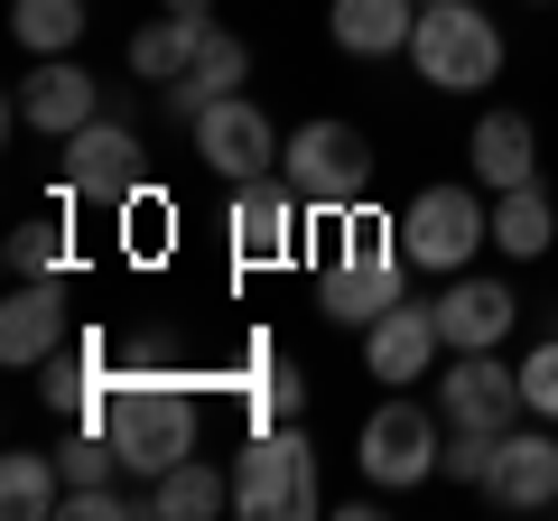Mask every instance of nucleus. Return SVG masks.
<instances>
[{"mask_svg":"<svg viewBox=\"0 0 558 521\" xmlns=\"http://www.w3.org/2000/svg\"><path fill=\"white\" fill-rule=\"evenodd\" d=\"M94 428H112L121 475H131V484H159L168 465L196 457V391H186L178 373H112V381H102Z\"/></svg>","mask_w":558,"mask_h":521,"instance_id":"f257e3e1","label":"nucleus"},{"mask_svg":"<svg viewBox=\"0 0 558 521\" xmlns=\"http://www.w3.org/2000/svg\"><path fill=\"white\" fill-rule=\"evenodd\" d=\"M400 270H410L400 215H373V205L336 215V242H326V270H317V317L373 326L381 307H400Z\"/></svg>","mask_w":558,"mask_h":521,"instance_id":"f03ea898","label":"nucleus"},{"mask_svg":"<svg viewBox=\"0 0 558 521\" xmlns=\"http://www.w3.org/2000/svg\"><path fill=\"white\" fill-rule=\"evenodd\" d=\"M279 178L299 186V205L317 223H336V215H354L363 186H373V149H363L354 121H299L289 149H279Z\"/></svg>","mask_w":558,"mask_h":521,"instance_id":"7ed1b4c3","label":"nucleus"},{"mask_svg":"<svg viewBox=\"0 0 558 521\" xmlns=\"http://www.w3.org/2000/svg\"><path fill=\"white\" fill-rule=\"evenodd\" d=\"M410 65L428 94H484L502 75V28L465 0H428L418 10V38H410Z\"/></svg>","mask_w":558,"mask_h":521,"instance_id":"20e7f679","label":"nucleus"},{"mask_svg":"<svg viewBox=\"0 0 558 521\" xmlns=\"http://www.w3.org/2000/svg\"><path fill=\"white\" fill-rule=\"evenodd\" d=\"M484 242H494V205H484L475 186H418V196L400 205V252H410V270H428V280H457Z\"/></svg>","mask_w":558,"mask_h":521,"instance_id":"39448f33","label":"nucleus"},{"mask_svg":"<svg viewBox=\"0 0 558 521\" xmlns=\"http://www.w3.org/2000/svg\"><path fill=\"white\" fill-rule=\"evenodd\" d=\"M233 512H252V521L317 512V447H307L299 420L252 428V447H242V465H233Z\"/></svg>","mask_w":558,"mask_h":521,"instance_id":"423d86ee","label":"nucleus"},{"mask_svg":"<svg viewBox=\"0 0 558 521\" xmlns=\"http://www.w3.org/2000/svg\"><path fill=\"white\" fill-rule=\"evenodd\" d=\"M447 457V420L428 401H410V391H391V401L363 420V475L381 484V494H410V484H428Z\"/></svg>","mask_w":558,"mask_h":521,"instance_id":"0eeeda50","label":"nucleus"},{"mask_svg":"<svg viewBox=\"0 0 558 521\" xmlns=\"http://www.w3.org/2000/svg\"><path fill=\"white\" fill-rule=\"evenodd\" d=\"M57 186L75 205H131L140 196V141H131V121H84L75 141H57Z\"/></svg>","mask_w":558,"mask_h":521,"instance_id":"6e6552de","label":"nucleus"},{"mask_svg":"<svg viewBox=\"0 0 558 521\" xmlns=\"http://www.w3.org/2000/svg\"><path fill=\"white\" fill-rule=\"evenodd\" d=\"M186 141H196V159L215 168V178H270L279 168V131H270V112H260V102H242V94H223V102H205L196 121H186Z\"/></svg>","mask_w":558,"mask_h":521,"instance_id":"1a4fd4ad","label":"nucleus"},{"mask_svg":"<svg viewBox=\"0 0 558 521\" xmlns=\"http://www.w3.org/2000/svg\"><path fill=\"white\" fill-rule=\"evenodd\" d=\"M299 233H307V205H299V186L279 178V168L233 186V260H242V270H279V260H299Z\"/></svg>","mask_w":558,"mask_h":521,"instance_id":"9d476101","label":"nucleus"},{"mask_svg":"<svg viewBox=\"0 0 558 521\" xmlns=\"http://www.w3.org/2000/svg\"><path fill=\"white\" fill-rule=\"evenodd\" d=\"M521 410H531V401H521V363L502 373V344H475V354H457L438 373V420L447 428H494V438H502Z\"/></svg>","mask_w":558,"mask_h":521,"instance_id":"9b49d317","label":"nucleus"},{"mask_svg":"<svg viewBox=\"0 0 558 521\" xmlns=\"http://www.w3.org/2000/svg\"><path fill=\"white\" fill-rule=\"evenodd\" d=\"M10 121H28V131H47V141H75L84 121H102V84L84 75L75 57H38L20 84V102H10Z\"/></svg>","mask_w":558,"mask_h":521,"instance_id":"f8f14e48","label":"nucleus"},{"mask_svg":"<svg viewBox=\"0 0 558 521\" xmlns=\"http://www.w3.org/2000/svg\"><path fill=\"white\" fill-rule=\"evenodd\" d=\"M447 354L438 336V307H381L373 326H363V373L391 381V391H410V381H428V363Z\"/></svg>","mask_w":558,"mask_h":521,"instance_id":"ddd939ff","label":"nucleus"},{"mask_svg":"<svg viewBox=\"0 0 558 521\" xmlns=\"http://www.w3.org/2000/svg\"><path fill=\"white\" fill-rule=\"evenodd\" d=\"M438 336H447V354H475V344H502L512 336V317H521V299L502 280H475V270H457V280L438 289Z\"/></svg>","mask_w":558,"mask_h":521,"instance_id":"4468645a","label":"nucleus"},{"mask_svg":"<svg viewBox=\"0 0 558 521\" xmlns=\"http://www.w3.org/2000/svg\"><path fill=\"white\" fill-rule=\"evenodd\" d=\"M65 336H75V326H65V280H20L10 289V307H0V363L38 373Z\"/></svg>","mask_w":558,"mask_h":521,"instance_id":"2eb2a0df","label":"nucleus"},{"mask_svg":"<svg viewBox=\"0 0 558 521\" xmlns=\"http://www.w3.org/2000/svg\"><path fill=\"white\" fill-rule=\"evenodd\" d=\"M484 494L512 502V512H549L558 502V438H539V428H512L494 457V475H484Z\"/></svg>","mask_w":558,"mask_h":521,"instance_id":"dca6fc26","label":"nucleus"},{"mask_svg":"<svg viewBox=\"0 0 558 521\" xmlns=\"http://www.w3.org/2000/svg\"><path fill=\"white\" fill-rule=\"evenodd\" d=\"M326 28H336L344 57H410L418 0H336V10H326Z\"/></svg>","mask_w":558,"mask_h":521,"instance_id":"f3484780","label":"nucleus"},{"mask_svg":"<svg viewBox=\"0 0 558 521\" xmlns=\"http://www.w3.org/2000/svg\"><path fill=\"white\" fill-rule=\"evenodd\" d=\"M465 159H475V178L494 186V196H502V186H531L539 178V131L521 112H484L475 141H465Z\"/></svg>","mask_w":558,"mask_h":521,"instance_id":"a211bd4d","label":"nucleus"},{"mask_svg":"<svg viewBox=\"0 0 558 521\" xmlns=\"http://www.w3.org/2000/svg\"><path fill=\"white\" fill-rule=\"evenodd\" d=\"M242 75H252V47H242V38H223V28H205V47H196V65H186V75L168 84V112H178V121H196L205 102H223V94H242Z\"/></svg>","mask_w":558,"mask_h":521,"instance_id":"6ab92c4d","label":"nucleus"},{"mask_svg":"<svg viewBox=\"0 0 558 521\" xmlns=\"http://www.w3.org/2000/svg\"><path fill=\"white\" fill-rule=\"evenodd\" d=\"M205 28H215V20H196V10H159L149 28H131V75L140 84H178L186 65H196Z\"/></svg>","mask_w":558,"mask_h":521,"instance_id":"aec40b11","label":"nucleus"},{"mask_svg":"<svg viewBox=\"0 0 558 521\" xmlns=\"http://www.w3.org/2000/svg\"><path fill=\"white\" fill-rule=\"evenodd\" d=\"M494 242H502V260H539L558 242V205H549V186H502L494 196Z\"/></svg>","mask_w":558,"mask_h":521,"instance_id":"412c9836","label":"nucleus"},{"mask_svg":"<svg viewBox=\"0 0 558 521\" xmlns=\"http://www.w3.org/2000/svg\"><path fill=\"white\" fill-rule=\"evenodd\" d=\"M242 363H252V381H242V420H252V428L299 420V401H307L299 363H289V354H270V344H242Z\"/></svg>","mask_w":558,"mask_h":521,"instance_id":"4be33fe9","label":"nucleus"},{"mask_svg":"<svg viewBox=\"0 0 558 521\" xmlns=\"http://www.w3.org/2000/svg\"><path fill=\"white\" fill-rule=\"evenodd\" d=\"M65 502V465L57 457H38V447H10L0 457V512L10 521H47Z\"/></svg>","mask_w":558,"mask_h":521,"instance_id":"5701e85b","label":"nucleus"},{"mask_svg":"<svg viewBox=\"0 0 558 521\" xmlns=\"http://www.w3.org/2000/svg\"><path fill=\"white\" fill-rule=\"evenodd\" d=\"M149 512L159 521H215V512H233V484H223L205 457H186V465H168V475L149 484Z\"/></svg>","mask_w":558,"mask_h":521,"instance_id":"b1692460","label":"nucleus"},{"mask_svg":"<svg viewBox=\"0 0 558 521\" xmlns=\"http://www.w3.org/2000/svg\"><path fill=\"white\" fill-rule=\"evenodd\" d=\"M84 0H10V28H20V47L28 57H75V38H84Z\"/></svg>","mask_w":558,"mask_h":521,"instance_id":"393cba45","label":"nucleus"},{"mask_svg":"<svg viewBox=\"0 0 558 521\" xmlns=\"http://www.w3.org/2000/svg\"><path fill=\"white\" fill-rule=\"evenodd\" d=\"M65 260H75V242H65L57 215H38V223L10 233V270H20V280H65Z\"/></svg>","mask_w":558,"mask_h":521,"instance_id":"a878e982","label":"nucleus"},{"mask_svg":"<svg viewBox=\"0 0 558 521\" xmlns=\"http://www.w3.org/2000/svg\"><path fill=\"white\" fill-rule=\"evenodd\" d=\"M57 465H65V494H75V484H112L121 475V447H112V428L75 420V438L57 447Z\"/></svg>","mask_w":558,"mask_h":521,"instance_id":"bb28decb","label":"nucleus"},{"mask_svg":"<svg viewBox=\"0 0 558 521\" xmlns=\"http://www.w3.org/2000/svg\"><path fill=\"white\" fill-rule=\"evenodd\" d=\"M521 401H531L539 420H558V336L521 354Z\"/></svg>","mask_w":558,"mask_h":521,"instance_id":"cd10ccee","label":"nucleus"},{"mask_svg":"<svg viewBox=\"0 0 558 521\" xmlns=\"http://www.w3.org/2000/svg\"><path fill=\"white\" fill-rule=\"evenodd\" d=\"M159 10H196V20H205V10H215V0H159Z\"/></svg>","mask_w":558,"mask_h":521,"instance_id":"c85d7f7f","label":"nucleus"},{"mask_svg":"<svg viewBox=\"0 0 558 521\" xmlns=\"http://www.w3.org/2000/svg\"><path fill=\"white\" fill-rule=\"evenodd\" d=\"M418 10H428V0H418Z\"/></svg>","mask_w":558,"mask_h":521,"instance_id":"c756f323","label":"nucleus"}]
</instances>
